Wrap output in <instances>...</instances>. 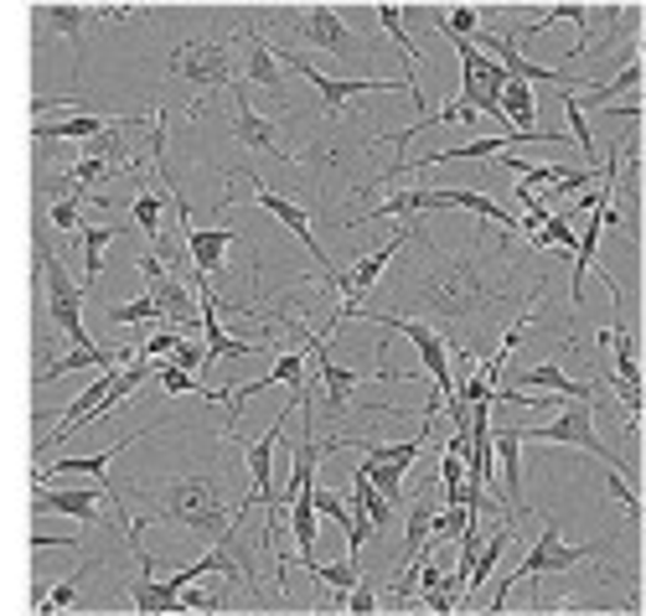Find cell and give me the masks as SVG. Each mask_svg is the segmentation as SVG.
<instances>
[{"instance_id":"cell-7","label":"cell","mask_w":646,"mask_h":616,"mask_svg":"<svg viewBox=\"0 0 646 616\" xmlns=\"http://www.w3.org/2000/svg\"><path fill=\"white\" fill-rule=\"evenodd\" d=\"M285 26H290L300 42H311L321 52H336V58H347V52H362V37H357L352 26L342 21L336 5H285L279 11Z\"/></svg>"},{"instance_id":"cell-29","label":"cell","mask_w":646,"mask_h":616,"mask_svg":"<svg viewBox=\"0 0 646 616\" xmlns=\"http://www.w3.org/2000/svg\"><path fill=\"white\" fill-rule=\"evenodd\" d=\"M378 606H383V601H378V591H372L368 580H357L352 591L342 596V612H352V616H372V612H378Z\"/></svg>"},{"instance_id":"cell-30","label":"cell","mask_w":646,"mask_h":616,"mask_svg":"<svg viewBox=\"0 0 646 616\" xmlns=\"http://www.w3.org/2000/svg\"><path fill=\"white\" fill-rule=\"evenodd\" d=\"M177 342H181V332H177V327H166V332H156V337L140 347V358H171V353H177Z\"/></svg>"},{"instance_id":"cell-22","label":"cell","mask_w":646,"mask_h":616,"mask_svg":"<svg viewBox=\"0 0 646 616\" xmlns=\"http://www.w3.org/2000/svg\"><path fill=\"white\" fill-rule=\"evenodd\" d=\"M507 544H512V518H507V523H502V529H497V534L487 538V549H481V559H470V576H466V596H470V591H476V585H481V580L491 576V570H497V559L507 555Z\"/></svg>"},{"instance_id":"cell-20","label":"cell","mask_w":646,"mask_h":616,"mask_svg":"<svg viewBox=\"0 0 646 616\" xmlns=\"http://www.w3.org/2000/svg\"><path fill=\"white\" fill-rule=\"evenodd\" d=\"M306 576L311 580H321V585H332V606H342V596H347V591H352L357 580H362V559H336V565H321V559H315L311 570H306Z\"/></svg>"},{"instance_id":"cell-9","label":"cell","mask_w":646,"mask_h":616,"mask_svg":"<svg viewBox=\"0 0 646 616\" xmlns=\"http://www.w3.org/2000/svg\"><path fill=\"white\" fill-rule=\"evenodd\" d=\"M228 130H234V140L243 145V151H254V156H275V161H285V166H300V161L290 156V145L279 140L275 120H264L254 104L243 99L238 83H234V94H228Z\"/></svg>"},{"instance_id":"cell-5","label":"cell","mask_w":646,"mask_h":616,"mask_svg":"<svg viewBox=\"0 0 646 616\" xmlns=\"http://www.w3.org/2000/svg\"><path fill=\"white\" fill-rule=\"evenodd\" d=\"M606 555V544H564L559 538V529L553 523H543V534H538V544L528 549V559L512 570L502 585H497V601H487V612H502L512 596V585L517 580H538V576H564V570H574V565H585V559H600Z\"/></svg>"},{"instance_id":"cell-15","label":"cell","mask_w":646,"mask_h":616,"mask_svg":"<svg viewBox=\"0 0 646 616\" xmlns=\"http://www.w3.org/2000/svg\"><path fill=\"white\" fill-rule=\"evenodd\" d=\"M445 202H451V208H460V213H476V218L497 223V228H502V234H512V239H517V234H528L517 213H507L502 202L487 198V192H476V187H445Z\"/></svg>"},{"instance_id":"cell-18","label":"cell","mask_w":646,"mask_h":616,"mask_svg":"<svg viewBox=\"0 0 646 616\" xmlns=\"http://www.w3.org/2000/svg\"><path fill=\"white\" fill-rule=\"evenodd\" d=\"M372 16H378V26L393 37V47L404 52V62H409V88L419 94V62H424V52H419V42L404 32V5H388V0H383V5H372Z\"/></svg>"},{"instance_id":"cell-12","label":"cell","mask_w":646,"mask_h":616,"mask_svg":"<svg viewBox=\"0 0 646 616\" xmlns=\"http://www.w3.org/2000/svg\"><path fill=\"white\" fill-rule=\"evenodd\" d=\"M234 47H238V73L249 83H259V88H270L275 99H285V68H279L275 47L264 42V32L259 26H238Z\"/></svg>"},{"instance_id":"cell-4","label":"cell","mask_w":646,"mask_h":616,"mask_svg":"<svg viewBox=\"0 0 646 616\" xmlns=\"http://www.w3.org/2000/svg\"><path fill=\"white\" fill-rule=\"evenodd\" d=\"M166 73L181 83H192L196 94H213V88H234V73H238V58H234V42L223 37H192V42H177L171 58H166Z\"/></svg>"},{"instance_id":"cell-21","label":"cell","mask_w":646,"mask_h":616,"mask_svg":"<svg viewBox=\"0 0 646 616\" xmlns=\"http://www.w3.org/2000/svg\"><path fill=\"white\" fill-rule=\"evenodd\" d=\"M352 502L368 513V523H372V534H388V523H393V502L378 487H372L362 472H352Z\"/></svg>"},{"instance_id":"cell-24","label":"cell","mask_w":646,"mask_h":616,"mask_svg":"<svg viewBox=\"0 0 646 616\" xmlns=\"http://www.w3.org/2000/svg\"><path fill=\"white\" fill-rule=\"evenodd\" d=\"M559 109H564V120H569V135H574V151H579V156H585L589 166H600V161H595V130H589L585 109L574 104V94H564V104H559Z\"/></svg>"},{"instance_id":"cell-14","label":"cell","mask_w":646,"mask_h":616,"mask_svg":"<svg viewBox=\"0 0 646 616\" xmlns=\"http://www.w3.org/2000/svg\"><path fill=\"white\" fill-rule=\"evenodd\" d=\"M32 16L47 21L58 37H68V47H73V73H83V21L94 16V5H73V0H41V5H32Z\"/></svg>"},{"instance_id":"cell-16","label":"cell","mask_w":646,"mask_h":616,"mask_svg":"<svg viewBox=\"0 0 646 616\" xmlns=\"http://www.w3.org/2000/svg\"><path fill=\"white\" fill-rule=\"evenodd\" d=\"M430 523H434V502H430V487H424L414 497V508L404 513V565H414V559H424L434 549Z\"/></svg>"},{"instance_id":"cell-6","label":"cell","mask_w":646,"mask_h":616,"mask_svg":"<svg viewBox=\"0 0 646 616\" xmlns=\"http://www.w3.org/2000/svg\"><path fill=\"white\" fill-rule=\"evenodd\" d=\"M279 68H290V73H300V79L311 83L315 94H321V109H326V120H336L342 109H347V99H357V94H409V83L398 79H326V73H315V62H306L300 52H285V47H275ZM414 99V94H409Z\"/></svg>"},{"instance_id":"cell-26","label":"cell","mask_w":646,"mask_h":616,"mask_svg":"<svg viewBox=\"0 0 646 616\" xmlns=\"http://www.w3.org/2000/svg\"><path fill=\"white\" fill-rule=\"evenodd\" d=\"M98 559H88V565H83V576H88V570H94ZM83 576H73V580H62V585H52V591H47V596L37 601V612L41 616H52V612H68V606H73V601H79V585H83Z\"/></svg>"},{"instance_id":"cell-27","label":"cell","mask_w":646,"mask_h":616,"mask_svg":"<svg viewBox=\"0 0 646 616\" xmlns=\"http://www.w3.org/2000/svg\"><path fill=\"white\" fill-rule=\"evenodd\" d=\"M104 317L115 321V327H135V321H160V311H156V300H151L145 291H140L135 300H124V306H109Z\"/></svg>"},{"instance_id":"cell-25","label":"cell","mask_w":646,"mask_h":616,"mask_svg":"<svg viewBox=\"0 0 646 616\" xmlns=\"http://www.w3.org/2000/svg\"><path fill=\"white\" fill-rule=\"evenodd\" d=\"M130 213H135V228H140V234H151V244H160V192L140 187V198L130 202Z\"/></svg>"},{"instance_id":"cell-28","label":"cell","mask_w":646,"mask_h":616,"mask_svg":"<svg viewBox=\"0 0 646 616\" xmlns=\"http://www.w3.org/2000/svg\"><path fill=\"white\" fill-rule=\"evenodd\" d=\"M606 487H610V497H615V502L626 508V518H631V523H636V518H642V493L631 487V477H621V472H610V477H606Z\"/></svg>"},{"instance_id":"cell-23","label":"cell","mask_w":646,"mask_h":616,"mask_svg":"<svg viewBox=\"0 0 646 616\" xmlns=\"http://www.w3.org/2000/svg\"><path fill=\"white\" fill-rule=\"evenodd\" d=\"M228 585H234V580H223V585H196V580H187L177 591L181 612H228Z\"/></svg>"},{"instance_id":"cell-19","label":"cell","mask_w":646,"mask_h":616,"mask_svg":"<svg viewBox=\"0 0 646 616\" xmlns=\"http://www.w3.org/2000/svg\"><path fill=\"white\" fill-rule=\"evenodd\" d=\"M115 234V223H83V291L104 280V249H109Z\"/></svg>"},{"instance_id":"cell-10","label":"cell","mask_w":646,"mask_h":616,"mask_svg":"<svg viewBox=\"0 0 646 616\" xmlns=\"http://www.w3.org/2000/svg\"><path fill=\"white\" fill-rule=\"evenodd\" d=\"M104 497H109V508H115V523L124 529L130 508H124V497L109 493V487H68V493L37 487V497H32V513H68V518H79V523H104V518H98V502H104Z\"/></svg>"},{"instance_id":"cell-2","label":"cell","mask_w":646,"mask_h":616,"mask_svg":"<svg viewBox=\"0 0 646 616\" xmlns=\"http://www.w3.org/2000/svg\"><path fill=\"white\" fill-rule=\"evenodd\" d=\"M151 523H181V529H192V534H223L228 523H243V508H228L223 502V487L213 477H171L166 487L145 497V513H130L124 518V544L135 549L145 544V529Z\"/></svg>"},{"instance_id":"cell-11","label":"cell","mask_w":646,"mask_h":616,"mask_svg":"<svg viewBox=\"0 0 646 616\" xmlns=\"http://www.w3.org/2000/svg\"><path fill=\"white\" fill-rule=\"evenodd\" d=\"M445 208H451V202H445V187H398V192H388V198L378 202V208L357 213V218H342V228H347V234H362V228H372V223H383V218L445 213Z\"/></svg>"},{"instance_id":"cell-3","label":"cell","mask_w":646,"mask_h":616,"mask_svg":"<svg viewBox=\"0 0 646 616\" xmlns=\"http://www.w3.org/2000/svg\"><path fill=\"white\" fill-rule=\"evenodd\" d=\"M37 264H41V291H47V317H52V327H58L62 337L73 342V347H94V337H88V327H83V285L73 275H68V264H62V254L47 244V228H37Z\"/></svg>"},{"instance_id":"cell-1","label":"cell","mask_w":646,"mask_h":616,"mask_svg":"<svg viewBox=\"0 0 646 616\" xmlns=\"http://www.w3.org/2000/svg\"><path fill=\"white\" fill-rule=\"evenodd\" d=\"M414 244L424 249L414 270L393 280L388 306H357L362 311H383V317H414L430 327H466V321H487L497 306H528L543 300V285L523 296V259L512 249V234L502 239H470L466 249H440L424 239V228H414Z\"/></svg>"},{"instance_id":"cell-13","label":"cell","mask_w":646,"mask_h":616,"mask_svg":"<svg viewBox=\"0 0 646 616\" xmlns=\"http://www.w3.org/2000/svg\"><path fill=\"white\" fill-rule=\"evenodd\" d=\"M491 466L507 482V518H528V497H523V436L517 430H491Z\"/></svg>"},{"instance_id":"cell-8","label":"cell","mask_w":646,"mask_h":616,"mask_svg":"<svg viewBox=\"0 0 646 616\" xmlns=\"http://www.w3.org/2000/svg\"><path fill=\"white\" fill-rule=\"evenodd\" d=\"M238 177H243V181H249V187H254V202H259V208H264V213H275V218L285 223V228H290L295 239H300V244H306V249H311V259H315V280H321V285H332L336 264H332V259H326V249L315 244V234H311V213H306L300 202L279 198V192H270V187H264V177H259V171H249V166H243Z\"/></svg>"},{"instance_id":"cell-17","label":"cell","mask_w":646,"mask_h":616,"mask_svg":"<svg viewBox=\"0 0 646 616\" xmlns=\"http://www.w3.org/2000/svg\"><path fill=\"white\" fill-rule=\"evenodd\" d=\"M119 115H62V120H37L32 125V140H94L104 125H115Z\"/></svg>"}]
</instances>
